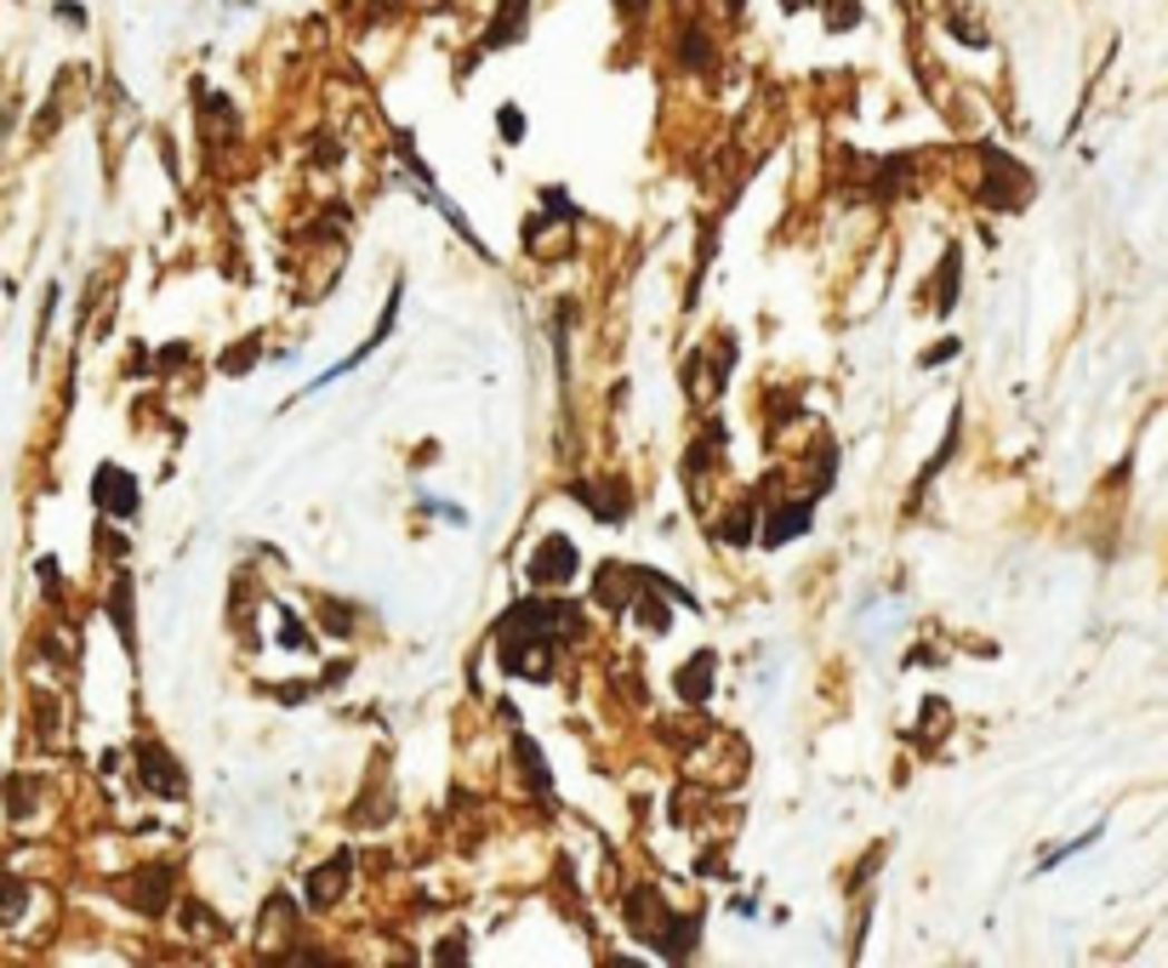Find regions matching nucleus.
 I'll use <instances>...</instances> for the list:
<instances>
[{
  "label": "nucleus",
  "instance_id": "20e7f679",
  "mask_svg": "<svg viewBox=\"0 0 1168 968\" xmlns=\"http://www.w3.org/2000/svg\"><path fill=\"white\" fill-rule=\"evenodd\" d=\"M137 763H143V781H149L155 792H166V798H171V792H183V774L166 763V752H160V747H143V758H137Z\"/></svg>",
  "mask_w": 1168,
  "mask_h": 968
},
{
  "label": "nucleus",
  "instance_id": "f257e3e1",
  "mask_svg": "<svg viewBox=\"0 0 1168 968\" xmlns=\"http://www.w3.org/2000/svg\"><path fill=\"white\" fill-rule=\"evenodd\" d=\"M97 507H109V513H120V518H131L137 513V484L120 473V467H97Z\"/></svg>",
  "mask_w": 1168,
  "mask_h": 968
},
{
  "label": "nucleus",
  "instance_id": "f03ea898",
  "mask_svg": "<svg viewBox=\"0 0 1168 968\" xmlns=\"http://www.w3.org/2000/svg\"><path fill=\"white\" fill-rule=\"evenodd\" d=\"M570 575H576V553H570V542H559V536H553L537 559H530V581H537V587H542V581H548V587H565Z\"/></svg>",
  "mask_w": 1168,
  "mask_h": 968
},
{
  "label": "nucleus",
  "instance_id": "39448f33",
  "mask_svg": "<svg viewBox=\"0 0 1168 968\" xmlns=\"http://www.w3.org/2000/svg\"><path fill=\"white\" fill-rule=\"evenodd\" d=\"M35 792H40L35 774H12V781H7V809L12 814H29L35 809Z\"/></svg>",
  "mask_w": 1168,
  "mask_h": 968
},
{
  "label": "nucleus",
  "instance_id": "0eeeda50",
  "mask_svg": "<svg viewBox=\"0 0 1168 968\" xmlns=\"http://www.w3.org/2000/svg\"><path fill=\"white\" fill-rule=\"evenodd\" d=\"M645 7H650V0H616L621 18H645Z\"/></svg>",
  "mask_w": 1168,
  "mask_h": 968
},
{
  "label": "nucleus",
  "instance_id": "423d86ee",
  "mask_svg": "<svg viewBox=\"0 0 1168 968\" xmlns=\"http://www.w3.org/2000/svg\"><path fill=\"white\" fill-rule=\"evenodd\" d=\"M23 906H29V889L12 883V878H0V923H18Z\"/></svg>",
  "mask_w": 1168,
  "mask_h": 968
},
{
  "label": "nucleus",
  "instance_id": "7ed1b4c3",
  "mask_svg": "<svg viewBox=\"0 0 1168 968\" xmlns=\"http://www.w3.org/2000/svg\"><path fill=\"white\" fill-rule=\"evenodd\" d=\"M166 889H171V871L166 866H149V871H137V878L126 883V900L137 911H160L166 906Z\"/></svg>",
  "mask_w": 1168,
  "mask_h": 968
},
{
  "label": "nucleus",
  "instance_id": "6e6552de",
  "mask_svg": "<svg viewBox=\"0 0 1168 968\" xmlns=\"http://www.w3.org/2000/svg\"><path fill=\"white\" fill-rule=\"evenodd\" d=\"M58 18H69V23H86V12L75 7V0H58Z\"/></svg>",
  "mask_w": 1168,
  "mask_h": 968
}]
</instances>
